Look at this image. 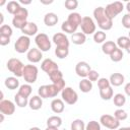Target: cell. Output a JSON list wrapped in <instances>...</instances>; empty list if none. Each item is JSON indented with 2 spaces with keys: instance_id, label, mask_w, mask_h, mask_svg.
<instances>
[{
  "instance_id": "obj_1",
  "label": "cell",
  "mask_w": 130,
  "mask_h": 130,
  "mask_svg": "<svg viewBox=\"0 0 130 130\" xmlns=\"http://www.w3.org/2000/svg\"><path fill=\"white\" fill-rule=\"evenodd\" d=\"M93 17L99 25V27L102 30H109L113 26V19L107 16L105 13V8L102 6L96 7L93 10Z\"/></svg>"
},
{
  "instance_id": "obj_2",
  "label": "cell",
  "mask_w": 130,
  "mask_h": 130,
  "mask_svg": "<svg viewBox=\"0 0 130 130\" xmlns=\"http://www.w3.org/2000/svg\"><path fill=\"white\" fill-rule=\"evenodd\" d=\"M27 17H28V11L24 7H20L16 13L13 15L12 18V24L15 28H19L20 30L24 27V25L27 22Z\"/></svg>"
},
{
  "instance_id": "obj_3",
  "label": "cell",
  "mask_w": 130,
  "mask_h": 130,
  "mask_svg": "<svg viewBox=\"0 0 130 130\" xmlns=\"http://www.w3.org/2000/svg\"><path fill=\"white\" fill-rule=\"evenodd\" d=\"M6 67H7V69L11 73H13V75L15 77H22L24 65H23V63L19 59H17V58H10L7 61Z\"/></svg>"
},
{
  "instance_id": "obj_4",
  "label": "cell",
  "mask_w": 130,
  "mask_h": 130,
  "mask_svg": "<svg viewBox=\"0 0 130 130\" xmlns=\"http://www.w3.org/2000/svg\"><path fill=\"white\" fill-rule=\"evenodd\" d=\"M38 73H39V69L36 65L27 64V65H24L22 77H23V79L26 83L31 84V83H35L37 81Z\"/></svg>"
},
{
  "instance_id": "obj_5",
  "label": "cell",
  "mask_w": 130,
  "mask_h": 130,
  "mask_svg": "<svg viewBox=\"0 0 130 130\" xmlns=\"http://www.w3.org/2000/svg\"><path fill=\"white\" fill-rule=\"evenodd\" d=\"M104 8H105V13L107 14V16L110 17L111 19H114L118 14H120L123 11L124 4L120 1H115V2L108 4Z\"/></svg>"
},
{
  "instance_id": "obj_6",
  "label": "cell",
  "mask_w": 130,
  "mask_h": 130,
  "mask_svg": "<svg viewBox=\"0 0 130 130\" xmlns=\"http://www.w3.org/2000/svg\"><path fill=\"white\" fill-rule=\"evenodd\" d=\"M35 43H36L38 49L42 52H48L51 49V46H52L49 37L45 32L38 34L35 38Z\"/></svg>"
},
{
  "instance_id": "obj_7",
  "label": "cell",
  "mask_w": 130,
  "mask_h": 130,
  "mask_svg": "<svg viewBox=\"0 0 130 130\" xmlns=\"http://www.w3.org/2000/svg\"><path fill=\"white\" fill-rule=\"evenodd\" d=\"M61 98L64 103L67 105H74L78 101V94L77 92L70 86H66L62 91H61Z\"/></svg>"
},
{
  "instance_id": "obj_8",
  "label": "cell",
  "mask_w": 130,
  "mask_h": 130,
  "mask_svg": "<svg viewBox=\"0 0 130 130\" xmlns=\"http://www.w3.org/2000/svg\"><path fill=\"white\" fill-rule=\"evenodd\" d=\"M100 123L104 127L111 129V130H116L120 127V121H118L114 116L109 115V114H104L100 118Z\"/></svg>"
},
{
  "instance_id": "obj_9",
  "label": "cell",
  "mask_w": 130,
  "mask_h": 130,
  "mask_svg": "<svg viewBox=\"0 0 130 130\" xmlns=\"http://www.w3.org/2000/svg\"><path fill=\"white\" fill-rule=\"evenodd\" d=\"M29 46H30L29 37L22 35L16 40V42L14 44V50L19 54H23V53L29 51Z\"/></svg>"
},
{
  "instance_id": "obj_10",
  "label": "cell",
  "mask_w": 130,
  "mask_h": 130,
  "mask_svg": "<svg viewBox=\"0 0 130 130\" xmlns=\"http://www.w3.org/2000/svg\"><path fill=\"white\" fill-rule=\"evenodd\" d=\"M80 27H81V31L84 35H92L95 32V28H96L93 19L89 16H83L82 17Z\"/></svg>"
},
{
  "instance_id": "obj_11",
  "label": "cell",
  "mask_w": 130,
  "mask_h": 130,
  "mask_svg": "<svg viewBox=\"0 0 130 130\" xmlns=\"http://www.w3.org/2000/svg\"><path fill=\"white\" fill-rule=\"evenodd\" d=\"M52 41L54 42L56 47H59V48H69V45H70V41H69L68 37L63 32L55 34L53 36Z\"/></svg>"
},
{
  "instance_id": "obj_12",
  "label": "cell",
  "mask_w": 130,
  "mask_h": 130,
  "mask_svg": "<svg viewBox=\"0 0 130 130\" xmlns=\"http://www.w3.org/2000/svg\"><path fill=\"white\" fill-rule=\"evenodd\" d=\"M91 70L90 65L85 62V61H79L76 65H75V73L82 78H86L89 71Z\"/></svg>"
},
{
  "instance_id": "obj_13",
  "label": "cell",
  "mask_w": 130,
  "mask_h": 130,
  "mask_svg": "<svg viewBox=\"0 0 130 130\" xmlns=\"http://www.w3.org/2000/svg\"><path fill=\"white\" fill-rule=\"evenodd\" d=\"M0 112L6 116H11L15 112V104L9 100L0 101Z\"/></svg>"
},
{
  "instance_id": "obj_14",
  "label": "cell",
  "mask_w": 130,
  "mask_h": 130,
  "mask_svg": "<svg viewBox=\"0 0 130 130\" xmlns=\"http://www.w3.org/2000/svg\"><path fill=\"white\" fill-rule=\"evenodd\" d=\"M41 69L49 75L50 73H52V72H54L56 70H59V67H58V65H57V63L55 61H53L50 58H47V59H45V60L42 61V63H41Z\"/></svg>"
},
{
  "instance_id": "obj_15",
  "label": "cell",
  "mask_w": 130,
  "mask_h": 130,
  "mask_svg": "<svg viewBox=\"0 0 130 130\" xmlns=\"http://www.w3.org/2000/svg\"><path fill=\"white\" fill-rule=\"evenodd\" d=\"M26 58L30 63H38L43 58V52L38 48H31L26 54Z\"/></svg>"
},
{
  "instance_id": "obj_16",
  "label": "cell",
  "mask_w": 130,
  "mask_h": 130,
  "mask_svg": "<svg viewBox=\"0 0 130 130\" xmlns=\"http://www.w3.org/2000/svg\"><path fill=\"white\" fill-rule=\"evenodd\" d=\"M38 25L35 23V22H31V21H27L26 24L24 25V27L21 29V32L24 35V36H27V37H31V36H37L38 34Z\"/></svg>"
},
{
  "instance_id": "obj_17",
  "label": "cell",
  "mask_w": 130,
  "mask_h": 130,
  "mask_svg": "<svg viewBox=\"0 0 130 130\" xmlns=\"http://www.w3.org/2000/svg\"><path fill=\"white\" fill-rule=\"evenodd\" d=\"M51 110L56 114H61L65 110V105L62 99H54L51 102Z\"/></svg>"
},
{
  "instance_id": "obj_18",
  "label": "cell",
  "mask_w": 130,
  "mask_h": 130,
  "mask_svg": "<svg viewBox=\"0 0 130 130\" xmlns=\"http://www.w3.org/2000/svg\"><path fill=\"white\" fill-rule=\"evenodd\" d=\"M109 80H110L111 85H113V86H120V85H122L124 83L125 77H124V75L122 73L116 72V73L111 74Z\"/></svg>"
},
{
  "instance_id": "obj_19",
  "label": "cell",
  "mask_w": 130,
  "mask_h": 130,
  "mask_svg": "<svg viewBox=\"0 0 130 130\" xmlns=\"http://www.w3.org/2000/svg\"><path fill=\"white\" fill-rule=\"evenodd\" d=\"M28 106L31 110L34 111H38L42 108L43 106V99L40 95H32L29 100H28Z\"/></svg>"
},
{
  "instance_id": "obj_20",
  "label": "cell",
  "mask_w": 130,
  "mask_h": 130,
  "mask_svg": "<svg viewBox=\"0 0 130 130\" xmlns=\"http://www.w3.org/2000/svg\"><path fill=\"white\" fill-rule=\"evenodd\" d=\"M58 20H59L58 15L56 13H54V12H48L44 16V23L47 26H54V25H56Z\"/></svg>"
},
{
  "instance_id": "obj_21",
  "label": "cell",
  "mask_w": 130,
  "mask_h": 130,
  "mask_svg": "<svg viewBox=\"0 0 130 130\" xmlns=\"http://www.w3.org/2000/svg\"><path fill=\"white\" fill-rule=\"evenodd\" d=\"M117 48H118V47H117L116 43H114L113 41H106V42L102 45V51H103V53L106 54V55H109V56H110Z\"/></svg>"
},
{
  "instance_id": "obj_22",
  "label": "cell",
  "mask_w": 130,
  "mask_h": 130,
  "mask_svg": "<svg viewBox=\"0 0 130 130\" xmlns=\"http://www.w3.org/2000/svg\"><path fill=\"white\" fill-rule=\"evenodd\" d=\"M4 84H5V86L8 88V89H10V90H14V89H17V88H19V80L16 78V77H14V76H9V77H7L6 79H5V81H4Z\"/></svg>"
},
{
  "instance_id": "obj_23",
  "label": "cell",
  "mask_w": 130,
  "mask_h": 130,
  "mask_svg": "<svg viewBox=\"0 0 130 130\" xmlns=\"http://www.w3.org/2000/svg\"><path fill=\"white\" fill-rule=\"evenodd\" d=\"M81 20H82V17L78 12H71L67 17V21L70 22L71 24H73L74 26H76L77 28H78V26H80Z\"/></svg>"
},
{
  "instance_id": "obj_24",
  "label": "cell",
  "mask_w": 130,
  "mask_h": 130,
  "mask_svg": "<svg viewBox=\"0 0 130 130\" xmlns=\"http://www.w3.org/2000/svg\"><path fill=\"white\" fill-rule=\"evenodd\" d=\"M78 87L79 89L84 92V93H87L89 92L91 89H92V82L87 79V78H82L80 81H79V84H78Z\"/></svg>"
},
{
  "instance_id": "obj_25",
  "label": "cell",
  "mask_w": 130,
  "mask_h": 130,
  "mask_svg": "<svg viewBox=\"0 0 130 130\" xmlns=\"http://www.w3.org/2000/svg\"><path fill=\"white\" fill-rule=\"evenodd\" d=\"M86 41V35L81 32H75L71 36V42L74 45H83Z\"/></svg>"
},
{
  "instance_id": "obj_26",
  "label": "cell",
  "mask_w": 130,
  "mask_h": 130,
  "mask_svg": "<svg viewBox=\"0 0 130 130\" xmlns=\"http://www.w3.org/2000/svg\"><path fill=\"white\" fill-rule=\"evenodd\" d=\"M62 125V119L59 116H51L47 119V127L59 128Z\"/></svg>"
},
{
  "instance_id": "obj_27",
  "label": "cell",
  "mask_w": 130,
  "mask_h": 130,
  "mask_svg": "<svg viewBox=\"0 0 130 130\" xmlns=\"http://www.w3.org/2000/svg\"><path fill=\"white\" fill-rule=\"evenodd\" d=\"M100 96H101L102 100H104V101H109V100L113 99V96H114V91H113L112 86H109V87L100 89Z\"/></svg>"
},
{
  "instance_id": "obj_28",
  "label": "cell",
  "mask_w": 130,
  "mask_h": 130,
  "mask_svg": "<svg viewBox=\"0 0 130 130\" xmlns=\"http://www.w3.org/2000/svg\"><path fill=\"white\" fill-rule=\"evenodd\" d=\"M20 7H21V5L19 4L18 1H9L6 4V10H7V12L10 13V14H12V15H14L16 13V11Z\"/></svg>"
},
{
  "instance_id": "obj_29",
  "label": "cell",
  "mask_w": 130,
  "mask_h": 130,
  "mask_svg": "<svg viewBox=\"0 0 130 130\" xmlns=\"http://www.w3.org/2000/svg\"><path fill=\"white\" fill-rule=\"evenodd\" d=\"M14 102H15V105L19 108H24V107L28 106V99L24 98L23 95L19 94L18 92L14 95Z\"/></svg>"
},
{
  "instance_id": "obj_30",
  "label": "cell",
  "mask_w": 130,
  "mask_h": 130,
  "mask_svg": "<svg viewBox=\"0 0 130 130\" xmlns=\"http://www.w3.org/2000/svg\"><path fill=\"white\" fill-rule=\"evenodd\" d=\"M31 91H32V88H31V85L30 84H28V83H24V84H22V85H20L19 86V88H18V93L19 94H21V95H23L24 98H27L28 99V96L31 94Z\"/></svg>"
},
{
  "instance_id": "obj_31",
  "label": "cell",
  "mask_w": 130,
  "mask_h": 130,
  "mask_svg": "<svg viewBox=\"0 0 130 130\" xmlns=\"http://www.w3.org/2000/svg\"><path fill=\"white\" fill-rule=\"evenodd\" d=\"M61 29L63 30V32H66V34H75L76 30H77V27L74 26L73 24H71L70 22H68L67 20L66 21H63L62 24H61Z\"/></svg>"
},
{
  "instance_id": "obj_32",
  "label": "cell",
  "mask_w": 130,
  "mask_h": 130,
  "mask_svg": "<svg viewBox=\"0 0 130 130\" xmlns=\"http://www.w3.org/2000/svg\"><path fill=\"white\" fill-rule=\"evenodd\" d=\"M113 102H114V105H115L116 107L121 108V107L124 106L125 103H126V96H125V94H123V93H116V94H114V96H113Z\"/></svg>"
},
{
  "instance_id": "obj_33",
  "label": "cell",
  "mask_w": 130,
  "mask_h": 130,
  "mask_svg": "<svg viewBox=\"0 0 130 130\" xmlns=\"http://www.w3.org/2000/svg\"><path fill=\"white\" fill-rule=\"evenodd\" d=\"M107 39V34L104 30H98L93 34V41L96 44H104Z\"/></svg>"
},
{
  "instance_id": "obj_34",
  "label": "cell",
  "mask_w": 130,
  "mask_h": 130,
  "mask_svg": "<svg viewBox=\"0 0 130 130\" xmlns=\"http://www.w3.org/2000/svg\"><path fill=\"white\" fill-rule=\"evenodd\" d=\"M129 43H130V39H129V37H126V36H121V37H119L118 39H117V43H116V45H117V47L119 48V49H126L127 48V46L129 45Z\"/></svg>"
},
{
  "instance_id": "obj_35",
  "label": "cell",
  "mask_w": 130,
  "mask_h": 130,
  "mask_svg": "<svg viewBox=\"0 0 130 130\" xmlns=\"http://www.w3.org/2000/svg\"><path fill=\"white\" fill-rule=\"evenodd\" d=\"M124 57V53L121 49L117 48L111 55H110V59L113 61V62H120Z\"/></svg>"
},
{
  "instance_id": "obj_36",
  "label": "cell",
  "mask_w": 130,
  "mask_h": 130,
  "mask_svg": "<svg viewBox=\"0 0 130 130\" xmlns=\"http://www.w3.org/2000/svg\"><path fill=\"white\" fill-rule=\"evenodd\" d=\"M71 130H85V124L81 119H75L70 125Z\"/></svg>"
},
{
  "instance_id": "obj_37",
  "label": "cell",
  "mask_w": 130,
  "mask_h": 130,
  "mask_svg": "<svg viewBox=\"0 0 130 130\" xmlns=\"http://www.w3.org/2000/svg\"><path fill=\"white\" fill-rule=\"evenodd\" d=\"M13 31H12V28L10 25L8 24H3L1 25L0 27V36L2 37H6V38H11Z\"/></svg>"
},
{
  "instance_id": "obj_38",
  "label": "cell",
  "mask_w": 130,
  "mask_h": 130,
  "mask_svg": "<svg viewBox=\"0 0 130 130\" xmlns=\"http://www.w3.org/2000/svg\"><path fill=\"white\" fill-rule=\"evenodd\" d=\"M55 55L59 59H64V58H66L69 55V48H59V47H56Z\"/></svg>"
},
{
  "instance_id": "obj_39",
  "label": "cell",
  "mask_w": 130,
  "mask_h": 130,
  "mask_svg": "<svg viewBox=\"0 0 130 130\" xmlns=\"http://www.w3.org/2000/svg\"><path fill=\"white\" fill-rule=\"evenodd\" d=\"M48 76H49L50 80L52 81V83H55V82H57V81H59L61 79H64L63 78V73L60 70H56V71L50 73Z\"/></svg>"
},
{
  "instance_id": "obj_40",
  "label": "cell",
  "mask_w": 130,
  "mask_h": 130,
  "mask_svg": "<svg viewBox=\"0 0 130 130\" xmlns=\"http://www.w3.org/2000/svg\"><path fill=\"white\" fill-rule=\"evenodd\" d=\"M114 117L118 120V121H124L127 119L128 117V114L125 110L123 109H117L115 112H114Z\"/></svg>"
},
{
  "instance_id": "obj_41",
  "label": "cell",
  "mask_w": 130,
  "mask_h": 130,
  "mask_svg": "<svg viewBox=\"0 0 130 130\" xmlns=\"http://www.w3.org/2000/svg\"><path fill=\"white\" fill-rule=\"evenodd\" d=\"M38 95H40L42 99H49V86L48 84L41 85L38 89Z\"/></svg>"
},
{
  "instance_id": "obj_42",
  "label": "cell",
  "mask_w": 130,
  "mask_h": 130,
  "mask_svg": "<svg viewBox=\"0 0 130 130\" xmlns=\"http://www.w3.org/2000/svg\"><path fill=\"white\" fill-rule=\"evenodd\" d=\"M48 86H49V98H55L59 92H61V89L54 83L48 84Z\"/></svg>"
},
{
  "instance_id": "obj_43",
  "label": "cell",
  "mask_w": 130,
  "mask_h": 130,
  "mask_svg": "<svg viewBox=\"0 0 130 130\" xmlns=\"http://www.w3.org/2000/svg\"><path fill=\"white\" fill-rule=\"evenodd\" d=\"M85 130H102L101 129V123H99L98 121H89L86 125H85Z\"/></svg>"
},
{
  "instance_id": "obj_44",
  "label": "cell",
  "mask_w": 130,
  "mask_h": 130,
  "mask_svg": "<svg viewBox=\"0 0 130 130\" xmlns=\"http://www.w3.org/2000/svg\"><path fill=\"white\" fill-rule=\"evenodd\" d=\"M64 6L67 10H75L78 6V1L77 0H66L64 2Z\"/></svg>"
},
{
  "instance_id": "obj_45",
  "label": "cell",
  "mask_w": 130,
  "mask_h": 130,
  "mask_svg": "<svg viewBox=\"0 0 130 130\" xmlns=\"http://www.w3.org/2000/svg\"><path fill=\"white\" fill-rule=\"evenodd\" d=\"M109 86H111V83H110V80L108 78L101 77L98 80V87L100 89H103V88H106V87H109Z\"/></svg>"
},
{
  "instance_id": "obj_46",
  "label": "cell",
  "mask_w": 130,
  "mask_h": 130,
  "mask_svg": "<svg viewBox=\"0 0 130 130\" xmlns=\"http://www.w3.org/2000/svg\"><path fill=\"white\" fill-rule=\"evenodd\" d=\"M87 79H89L91 82H92V81H98V80L100 79V73H99L96 70L91 69V70L89 71L88 75H87Z\"/></svg>"
},
{
  "instance_id": "obj_47",
  "label": "cell",
  "mask_w": 130,
  "mask_h": 130,
  "mask_svg": "<svg viewBox=\"0 0 130 130\" xmlns=\"http://www.w3.org/2000/svg\"><path fill=\"white\" fill-rule=\"evenodd\" d=\"M122 25L125 27V28H128L130 29V13H126L123 15L122 17Z\"/></svg>"
},
{
  "instance_id": "obj_48",
  "label": "cell",
  "mask_w": 130,
  "mask_h": 130,
  "mask_svg": "<svg viewBox=\"0 0 130 130\" xmlns=\"http://www.w3.org/2000/svg\"><path fill=\"white\" fill-rule=\"evenodd\" d=\"M9 43H10V38H6V37L0 36V45L1 46H6Z\"/></svg>"
},
{
  "instance_id": "obj_49",
  "label": "cell",
  "mask_w": 130,
  "mask_h": 130,
  "mask_svg": "<svg viewBox=\"0 0 130 130\" xmlns=\"http://www.w3.org/2000/svg\"><path fill=\"white\" fill-rule=\"evenodd\" d=\"M124 91H125L126 95L130 96V82H128V83L125 84V86H124Z\"/></svg>"
},
{
  "instance_id": "obj_50",
  "label": "cell",
  "mask_w": 130,
  "mask_h": 130,
  "mask_svg": "<svg viewBox=\"0 0 130 130\" xmlns=\"http://www.w3.org/2000/svg\"><path fill=\"white\" fill-rule=\"evenodd\" d=\"M18 2H19V4H23V5H28V4L31 3L30 0H26V1H25V0H19Z\"/></svg>"
},
{
  "instance_id": "obj_51",
  "label": "cell",
  "mask_w": 130,
  "mask_h": 130,
  "mask_svg": "<svg viewBox=\"0 0 130 130\" xmlns=\"http://www.w3.org/2000/svg\"><path fill=\"white\" fill-rule=\"evenodd\" d=\"M40 2L44 5H49V4H52L53 3V0H50V1H45V0H40Z\"/></svg>"
},
{
  "instance_id": "obj_52",
  "label": "cell",
  "mask_w": 130,
  "mask_h": 130,
  "mask_svg": "<svg viewBox=\"0 0 130 130\" xmlns=\"http://www.w3.org/2000/svg\"><path fill=\"white\" fill-rule=\"evenodd\" d=\"M125 8L127 9V11H128V13H130V1L126 3V6H125Z\"/></svg>"
},
{
  "instance_id": "obj_53",
  "label": "cell",
  "mask_w": 130,
  "mask_h": 130,
  "mask_svg": "<svg viewBox=\"0 0 130 130\" xmlns=\"http://www.w3.org/2000/svg\"><path fill=\"white\" fill-rule=\"evenodd\" d=\"M117 130H130V127H119Z\"/></svg>"
},
{
  "instance_id": "obj_54",
  "label": "cell",
  "mask_w": 130,
  "mask_h": 130,
  "mask_svg": "<svg viewBox=\"0 0 130 130\" xmlns=\"http://www.w3.org/2000/svg\"><path fill=\"white\" fill-rule=\"evenodd\" d=\"M0 18H1V22H0V23L3 25V19H4V15H3V13H2V12H0Z\"/></svg>"
},
{
  "instance_id": "obj_55",
  "label": "cell",
  "mask_w": 130,
  "mask_h": 130,
  "mask_svg": "<svg viewBox=\"0 0 130 130\" xmlns=\"http://www.w3.org/2000/svg\"><path fill=\"white\" fill-rule=\"evenodd\" d=\"M125 50H126V52H127L128 54H130V43H129V45L127 46V48H126Z\"/></svg>"
},
{
  "instance_id": "obj_56",
  "label": "cell",
  "mask_w": 130,
  "mask_h": 130,
  "mask_svg": "<svg viewBox=\"0 0 130 130\" xmlns=\"http://www.w3.org/2000/svg\"><path fill=\"white\" fill-rule=\"evenodd\" d=\"M45 130H58V128H54V127H47Z\"/></svg>"
},
{
  "instance_id": "obj_57",
  "label": "cell",
  "mask_w": 130,
  "mask_h": 130,
  "mask_svg": "<svg viewBox=\"0 0 130 130\" xmlns=\"http://www.w3.org/2000/svg\"><path fill=\"white\" fill-rule=\"evenodd\" d=\"M0 116H1V119H0V122H3L4 121V114H0Z\"/></svg>"
},
{
  "instance_id": "obj_58",
  "label": "cell",
  "mask_w": 130,
  "mask_h": 130,
  "mask_svg": "<svg viewBox=\"0 0 130 130\" xmlns=\"http://www.w3.org/2000/svg\"><path fill=\"white\" fill-rule=\"evenodd\" d=\"M28 130H41L39 127H31V128H29Z\"/></svg>"
},
{
  "instance_id": "obj_59",
  "label": "cell",
  "mask_w": 130,
  "mask_h": 130,
  "mask_svg": "<svg viewBox=\"0 0 130 130\" xmlns=\"http://www.w3.org/2000/svg\"><path fill=\"white\" fill-rule=\"evenodd\" d=\"M5 3H6V1H5V0H3V1H1V2H0V6H2V5H4ZM6 4H7V3H6Z\"/></svg>"
},
{
  "instance_id": "obj_60",
  "label": "cell",
  "mask_w": 130,
  "mask_h": 130,
  "mask_svg": "<svg viewBox=\"0 0 130 130\" xmlns=\"http://www.w3.org/2000/svg\"><path fill=\"white\" fill-rule=\"evenodd\" d=\"M128 37H129V39H130V31L128 32Z\"/></svg>"
}]
</instances>
